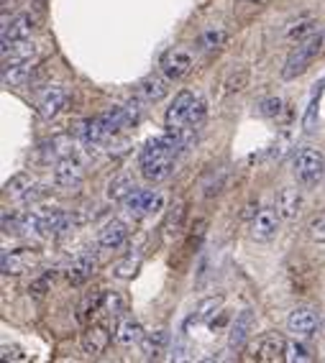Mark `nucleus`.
I'll list each match as a JSON object with an SVG mask.
<instances>
[{"instance_id":"cd10ccee","label":"nucleus","mask_w":325,"mask_h":363,"mask_svg":"<svg viewBox=\"0 0 325 363\" xmlns=\"http://www.w3.org/2000/svg\"><path fill=\"white\" fill-rule=\"evenodd\" d=\"M312 28H315V18H312V16H305V18L294 21L292 26L287 28V39H292V41H302V39H307L310 33H315V31H312Z\"/></svg>"},{"instance_id":"20e7f679","label":"nucleus","mask_w":325,"mask_h":363,"mask_svg":"<svg viewBox=\"0 0 325 363\" xmlns=\"http://www.w3.org/2000/svg\"><path fill=\"white\" fill-rule=\"evenodd\" d=\"M123 205L133 218H146V215H154L164 208V195L162 192H154V189L136 187L128 197H126Z\"/></svg>"},{"instance_id":"9b49d317","label":"nucleus","mask_w":325,"mask_h":363,"mask_svg":"<svg viewBox=\"0 0 325 363\" xmlns=\"http://www.w3.org/2000/svg\"><path fill=\"white\" fill-rule=\"evenodd\" d=\"M67 87H62V84H52V87H46L44 92L39 95V116L44 118V121H52V118H57L59 113L65 111L67 105Z\"/></svg>"},{"instance_id":"412c9836","label":"nucleus","mask_w":325,"mask_h":363,"mask_svg":"<svg viewBox=\"0 0 325 363\" xmlns=\"http://www.w3.org/2000/svg\"><path fill=\"white\" fill-rule=\"evenodd\" d=\"M33 67H36L33 62H26V65H6L3 67V84H8V87L26 84L33 77Z\"/></svg>"},{"instance_id":"6e6552de","label":"nucleus","mask_w":325,"mask_h":363,"mask_svg":"<svg viewBox=\"0 0 325 363\" xmlns=\"http://www.w3.org/2000/svg\"><path fill=\"white\" fill-rule=\"evenodd\" d=\"M287 340L277 333H267V335L256 337V343H251L248 348V358L251 361H274L277 356H285Z\"/></svg>"},{"instance_id":"a211bd4d","label":"nucleus","mask_w":325,"mask_h":363,"mask_svg":"<svg viewBox=\"0 0 325 363\" xmlns=\"http://www.w3.org/2000/svg\"><path fill=\"white\" fill-rule=\"evenodd\" d=\"M277 210L285 220H294L302 210V192L297 187H285L277 197Z\"/></svg>"},{"instance_id":"2f4dec72","label":"nucleus","mask_w":325,"mask_h":363,"mask_svg":"<svg viewBox=\"0 0 325 363\" xmlns=\"http://www.w3.org/2000/svg\"><path fill=\"white\" fill-rule=\"evenodd\" d=\"M310 238L318 240V243H325V213L315 215L310 220Z\"/></svg>"},{"instance_id":"4468645a","label":"nucleus","mask_w":325,"mask_h":363,"mask_svg":"<svg viewBox=\"0 0 325 363\" xmlns=\"http://www.w3.org/2000/svg\"><path fill=\"white\" fill-rule=\"evenodd\" d=\"M251 328H254V312L251 310H241L238 318L231 325V335H228V348L238 350L246 345L248 335H251Z\"/></svg>"},{"instance_id":"f3484780","label":"nucleus","mask_w":325,"mask_h":363,"mask_svg":"<svg viewBox=\"0 0 325 363\" xmlns=\"http://www.w3.org/2000/svg\"><path fill=\"white\" fill-rule=\"evenodd\" d=\"M128 240V225L123 220H111L105 223V228H100V235H98V243L103 248H121Z\"/></svg>"},{"instance_id":"c756f323","label":"nucleus","mask_w":325,"mask_h":363,"mask_svg":"<svg viewBox=\"0 0 325 363\" xmlns=\"http://www.w3.org/2000/svg\"><path fill=\"white\" fill-rule=\"evenodd\" d=\"M164 343H167V333L164 330H154V333H149V335H143V340H141L143 356H156V353L164 348Z\"/></svg>"},{"instance_id":"0eeeda50","label":"nucleus","mask_w":325,"mask_h":363,"mask_svg":"<svg viewBox=\"0 0 325 363\" xmlns=\"http://www.w3.org/2000/svg\"><path fill=\"white\" fill-rule=\"evenodd\" d=\"M197 95H192L189 90L180 92L175 98V103L167 108V116H164V125L167 130H182L187 128V118H189V111H192V103H195Z\"/></svg>"},{"instance_id":"b1692460","label":"nucleus","mask_w":325,"mask_h":363,"mask_svg":"<svg viewBox=\"0 0 325 363\" xmlns=\"http://www.w3.org/2000/svg\"><path fill=\"white\" fill-rule=\"evenodd\" d=\"M143 261V253L136 251V253H128L123 261H118L116 264V277L118 279H133L138 272V266H141Z\"/></svg>"},{"instance_id":"423d86ee","label":"nucleus","mask_w":325,"mask_h":363,"mask_svg":"<svg viewBox=\"0 0 325 363\" xmlns=\"http://www.w3.org/2000/svg\"><path fill=\"white\" fill-rule=\"evenodd\" d=\"M33 31H36V21L28 13H21L13 21H6L3 23V52H8L18 41H28L33 36Z\"/></svg>"},{"instance_id":"dca6fc26","label":"nucleus","mask_w":325,"mask_h":363,"mask_svg":"<svg viewBox=\"0 0 325 363\" xmlns=\"http://www.w3.org/2000/svg\"><path fill=\"white\" fill-rule=\"evenodd\" d=\"M75 133H77V138L85 143V146H100L103 141L111 138V133L105 130V125H103L100 118H87V121H82Z\"/></svg>"},{"instance_id":"f03ea898","label":"nucleus","mask_w":325,"mask_h":363,"mask_svg":"<svg viewBox=\"0 0 325 363\" xmlns=\"http://www.w3.org/2000/svg\"><path fill=\"white\" fill-rule=\"evenodd\" d=\"M292 174L299 184L315 187L325 177V156L318 149H299L292 159Z\"/></svg>"},{"instance_id":"f257e3e1","label":"nucleus","mask_w":325,"mask_h":363,"mask_svg":"<svg viewBox=\"0 0 325 363\" xmlns=\"http://www.w3.org/2000/svg\"><path fill=\"white\" fill-rule=\"evenodd\" d=\"M323 39H325L323 33H310L307 39L297 41V46H294L292 52H290V57H287L285 69H282V77L285 79L299 77V74H302V72L315 62V57L320 54V49H323Z\"/></svg>"},{"instance_id":"4be33fe9","label":"nucleus","mask_w":325,"mask_h":363,"mask_svg":"<svg viewBox=\"0 0 325 363\" xmlns=\"http://www.w3.org/2000/svg\"><path fill=\"white\" fill-rule=\"evenodd\" d=\"M221 307H223V299L221 297L202 299L200 305H197V310L189 315L187 325H192V323H210V320H215V315L221 312Z\"/></svg>"},{"instance_id":"6ab92c4d","label":"nucleus","mask_w":325,"mask_h":363,"mask_svg":"<svg viewBox=\"0 0 325 363\" xmlns=\"http://www.w3.org/2000/svg\"><path fill=\"white\" fill-rule=\"evenodd\" d=\"M111 330L105 328V325H92L90 330L85 333V337H82V348H85L87 356H100L105 348H108V343H111Z\"/></svg>"},{"instance_id":"9d476101","label":"nucleus","mask_w":325,"mask_h":363,"mask_svg":"<svg viewBox=\"0 0 325 363\" xmlns=\"http://www.w3.org/2000/svg\"><path fill=\"white\" fill-rule=\"evenodd\" d=\"M280 210L274 208H261L259 213L254 215V220H251V238L261 240V243H267L277 235L280 230Z\"/></svg>"},{"instance_id":"7ed1b4c3","label":"nucleus","mask_w":325,"mask_h":363,"mask_svg":"<svg viewBox=\"0 0 325 363\" xmlns=\"http://www.w3.org/2000/svg\"><path fill=\"white\" fill-rule=\"evenodd\" d=\"M192 65H195V57L184 46H175L170 52H164V57L159 59V69H162V74L170 82L172 79H182L192 69Z\"/></svg>"},{"instance_id":"2eb2a0df","label":"nucleus","mask_w":325,"mask_h":363,"mask_svg":"<svg viewBox=\"0 0 325 363\" xmlns=\"http://www.w3.org/2000/svg\"><path fill=\"white\" fill-rule=\"evenodd\" d=\"M146 330H143V325L133 318H123L118 320L116 330H113V337H116L118 345H123V348H131V345H136L143 340Z\"/></svg>"},{"instance_id":"a878e982","label":"nucleus","mask_w":325,"mask_h":363,"mask_svg":"<svg viewBox=\"0 0 325 363\" xmlns=\"http://www.w3.org/2000/svg\"><path fill=\"white\" fill-rule=\"evenodd\" d=\"M223 44H226V28H208V31L197 39V46H200L202 52H215V49H221Z\"/></svg>"},{"instance_id":"bb28decb","label":"nucleus","mask_w":325,"mask_h":363,"mask_svg":"<svg viewBox=\"0 0 325 363\" xmlns=\"http://www.w3.org/2000/svg\"><path fill=\"white\" fill-rule=\"evenodd\" d=\"M100 310H105V315L108 318H121L126 312V299L123 294L118 292H103V307Z\"/></svg>"},{"instance_id":"7c9ffc66","label":"nucleus","mask_w":325,"mask_h":363,"mask_svg":"<svg viewBox=\"0 0 325 363\" xmlns=\"http://www.w3.org/2000/svg\"><path fill=\"white\" fill-rule=\"evenodd\" d=\"M282 111H285V100L282 98H267V100H261V105H259V113L267 118L282 116Z\"/></svg>"},{"instance_id":"ddd939ff","label":"nucleus","mask_w":325,"mask_h":363,"mask_svg":"<svg viewBox=\"0 0 325 363\" xmlns=\"http://www.w3.org/2000/svg\"><path fill=\"white\" fill-rule=\"evenodd\" d=\"M170 79L167 77H146V79H141L138 82V87H136V98L141 100L143 105H154V103H159V100H164L167 98V92H170Z\"/></svg>"},{"instance_id":"5701e85b","label":"nucleus","mask_w":325,"mask_h":363,"mask_svg":"<svg viewBox=\"0 0 325 363\" xmlns=\"http://www.w3.org/2000/svg\"><path fill=\"white\" fill-rule=\"evenodd\" d=\"M136 189V182H133V177L128 174H118L116 179L108 184V200L113 202H126V197L131 195Z\"/></svg>"},{"instance_id":"f8f14e48","label":"nucleus","mask_w":325,"mask_h":363,"mask_svg":"<svg viewBox=\"0 0 325 363\" xmlns=\"http://www.w3.org/2000/svg\"><path fill=\"white\" fill-rule=\"evenodd\" d=\"M95 272H98V259H95L92 253L85 251V253H77V256L70 261L65 274H67V281H70L72 286H79V284H85Z\"/></svg>"},{"instance_id":"aec40b11","label":"nucleus","mask_w":325,"mask_h":363,"mask_svg":"<svg viewBox=\"0 0 325 363\" xmlns=\"http://www.w3.org/2000/svg\"><path fill=\"white\" fill-rule=\"evenodd\" d=\"M36 253L31 248H16V251L3 253V274H21L26 272L28 264H33Z\"/></svg>"},{"instance_id":"393cba45","label":"nucleus","mask_w":325,"mask_h":363,"mask_svg":"<svg viewBox=\"0 0 325 363\" xmlns=\"http://www.w3.org/2000/svg\"><path fill=\"white\" fill-rule=\"evenodd\" d=\"M285 363H312L310 350H307L305 343H299V340H287V348H285Z\"/></svg>"},{"instance_id":"473e14b6","label":"nucleus","mask_w":325,"mask_h":363,"mask_svg":"<svg viewBox=\"0 0 325 363\" xmlns=\"http://www.w3.org/2000/svg\"><path fill=\"white\" fill-rule=\"evenodd\" d=\"M246 3H264V0H246Z\"/></svg>"},{"instance_id":"39448f33","label":"nucleus","mask_w":325,"mask_h":363,"mask_svg":"<svg viewBox=\"0 0 325 363\" xmlns=\"http://www.w3.org/2000/svg\"><path fill=\"white\" fill-rule=\"evenodd\" d=\"M82 179H85V167H82L77 156L67 154L54 164V184L57 187H77Z\"/></svg>"},{"instance_id":"1a4fd4ad","label":"nucleus","mask_w":325,"mask_h":363,"mask_svg":"<svg viewBox=\"0 0 325 363\" xmlns=\"http://www.w3.org/2000/svg\"><path fill=\"white\" fill-rule=\"evenodd\" d=\"M318 325H320L318 312L310 310V307H297V310H292L290 318H287V330L297 337L315 335V333H318Z\"/></svg>"},{"instance_id":"c85d7f7f","label":"nucleus","mask_w":325,"mask_h":363,"mask_svg":"<svg viewBox=\"0 0 325 363\" xmlns=\"http://www.w3.org/2000/svg\"><path fill=\"white\" fill-rule=\"evenodd\" d=\"M170 361L172 363H200V361H197V356H195V350L187 345V340H177V343L172 345Z\"/></svg>"}]
</instances>
